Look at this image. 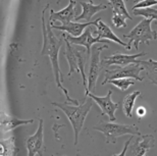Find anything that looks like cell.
<instances>
[{
  "label": "cell",
  "mask_w": 157,
  "mask_h": 156,
  "mask_svg": "<svg viewBox=\"0 0 157 156\" xmlns=\"http://www.w3.org/2000/svg\"><path fill=\"white\" fill-rule=\"evenodd\" d=\"M141 95L140 91H134L133 93H130L128 94L122 100V111L124 113L127 115L128 118H131L133 115V108L135 105V102H136V99Z\"/></svg>",
  "instance_id": "ac0fdd59"
},
{
  "label": "cell",
  "mask_w": 157,
  "mask_h": 156,
  "mask_svg": "<svg viewBox=\"0 0 157 156\" xmlns=\"http://www.w3.org/2000/svg\"><path fill=\"white\" fill-rule=\"evenodd\" d=\"M154 5H157V0H141V1H138L136 4L133 5L132 11L135 10V9L152 7V6H154Z\"/></svg>",
  "instance_id": "603a6c76"
},
{
  "label": "cell",
  "mask_w": 157,
  "mask_h": 156,
  "mask_svg": "<svg viewBox=\"0 0 157 156\" xmlns=\"http://www.w3.org/2000/svg\"><path fill=\"white\" fill-rule=\"evenodd\" d=\"M92 101L93 100L90 97H85L83 103L80 105H70L67 103V101L64 102V103L52 102V105L61 109L70 120L74 130L75 145H78V136H80L81 131L84 127V123L86 120L87 115L92 108Z\"/></svg>",
  "instance_id": "7a4b0ae2"
},
{
  "label": "cell",
  "mask_w": 157,
  "mask_h": 156,
  "mask_svg": "<svg viewBox=\"0 0 157 156\" xmlns=\"http://www.w3.org/2000/svg\"><path fill=\"white\" fill-rule=\"evenodd\" d=\"M62 37H63V39H67L71 44L78 45V46H83V47L86 48L87 54L89 57L91 55V47H92L93 44L98 43V42H102V43L107 42L106 40H100L98 37H93L92 36V28L91 27L87 28V29L85 30V32L78 37H73L71 35L67 36L65 34H63Z\"/></svg>",
  "instance_id": "30bf717a"
},
{
  "label": "cell",
  "mask_w": 157,
  "mask_h": 156,
  "mask_svg": "<svg viewBox=\"0 0 157 156\" xmlns=\"http://www.w3.org/2000/svg\"><path fill=\"white\" fill-rule=\"evenodd\" d=\"M136 63L143 67L147 79L152 84L157 85V61L152 58H149L148 60H138L137 59Z\"/></svg>",
  "instance_id": "e0dca14e"
},
{
  "label": "cell",
  "mask_w": 157,
  "mask_h": 156,
  "mask_svg": "<svg viewBox=\"0 0 157 156\" xmlns=\"http://www.w3.org/2000/svg\"><path fill=\"white\" fill-rule=\"evenodd\" d=\"M107 45H101V46H95L93 47L92 56H91V63L89 68V74L87 76L88 81V95L90 93L95 91L96 88V82L98 79L100 73H101L102 67H101V59H100V53L103 49H107ZM87 95V96H88Z\"/></svg>",
  "instance_id": "52a82bcc"
},
{
  "label": "cell",
  "mask_w": 157,
  "mask_h": 156,
  "mask_svg": "<svg viewBox=\"0 0 157 156\" xmlns=\"http://www.w3.org/2000/svg\"><path fill=\"white\" fill-rule=\"evenodd\" d=\"M97 20L94 21H89V23H78V21H71V23L65 25V26H55L51 23L52 29H56L62 32H67L68 35L73 36V37H78L85 32V30L87 28H89L91 26H96Z\"/></svg>",
  "instance_id": "9a60e30c"
},
{
  "label": "cell",
  "mask_w": 157,
  "mask_h": 156,
  "mask_svg": "<svg viewBox=\"0 0 157 156\" xmlns=\"http://www.w3.org/2000/svg\"><path fill=\"white\" fill-rule=\"evenodd\" d=\"M111 95H112V90H108V93L105 96H103V97L96 96V95H94L93 93H90L87 97H90L93 101H95L97 105L101 109V114L107 115L108 120L112 123V121H114L117 120L115 111H117L118 108V103H115V102L112 101Z\"/></svg>",
  "instance_id": "9c48e42d"
},
{
  "label": "cell",
  "mask_w": 157,
  "mask_h": 156,
  "mask_svg": "<svg viewBox=\"0 0 157 156\" xmlns=\"http://www.w3.org/2000/svg\"><path fill=\"white\" fill-rule=\"evenodd\" d=\"M153 20H147L144 18L137 25L136 27L133 28L132 31H130L128 34H124V37L125 39H128V50H131L132 44H134L135 48L139 49L140 44L143 43H148V41L157 39V32L152 30L151 23Z\"/></svg>",
  "instance_id": "5b68a950"
},
{
  "label": "cell",
  "mask_w": 157,
  "mask_h": 156,
  "mask_svg": "<svg viewBox=\"0 0 157 156\" xmlns=\"http://www.w3.org/2000/svg\"><path fill=\"white\" fill-rule=\"evenodd\" d=\"M33 120H18L17 117H6L5 120H2V129L4 131H9V130H13L17 127L23 126V124H28L33 123Z\"/></svg>",
  "instance_id": "ffe728a7"
},
{
  "label": "cell",
  "mask_w": 157,
  "mask_h": 156,
  "mask_svg": "<svg viewBox=\"0 0 157 156\" xmlns=\"http://www.w3.org/2000/svg\"><path fill=\"white\" fill-rule=\"evenodd\" d=\"M111 21L115 28H124L127 27V23H125V17L119 14H113L111 17Z\"/></svg>",
  "instance_id": "cb8c5ba5"
},
{
  "label": "cell",
  "mask_w": 157,
  "mask_h": 156,
  "mask_svg": "<svg viewBox=\"0 0 157 156\" xmlns=\"http://www.w3.org/2000/svg\"><path fill=\"white\" fill-rule=\"evenodd\" d=\"M145 156H146V155H145Z\"/></svg>",
  "instance_id": "83f0119b"
},
{
  "label": "cell",
  "mask_w": 157,
  "mask_h": 156,
  "mask_svg": "<svg viewBox=\"0 0 157 156\" xmlns=\"http://www.w3.org/2000/svg\"><path fill=\"white\" fill-rule=\"evenodd\" d=\"M51 156H54V155H51ZM63 156H67V155H63Z\"/></svg>",
  "instance_id": "4316f807"
},
{
  "label": "cell",
  "mask_w": 157,
  "mask_h": 156,
  "mask_svg": "<svg viewBox=\"0 0 157 156\" xmlns=\"http://www.w3.org/2000/svg\"><path fill=\"white\" fill-rule=\"evenodd\" d=\"M48 8H49V4L47 3L45 7L43 8L42 17H41V21H42V36H43V46H42V51H41V55L49 56L50 61H51L56 86L64 94L67 102L73 103L75 105H80L77 99H73L71 97H70L67 89H65L61 84L62 81H63V74H62L60 70V67H59L58 54H59V49L62 46V40L57 38L54 35V33L52 32L51 21H48L47 23L45 21V12Z\"/></svg>",
  "instance_id": "6da1fadb"
},
{
  "label": "cell",
  "mask_w": 157,
  "mask_h": 156,
  "mask_svg": "<svg viewBox=\"0 0 157 156\" xmlns=\"http://www.w3.org/2000/svg\"><path fill=\"white\" fill-rule=\"evenodd\" d=\"M108 6H110L112 8V12L113 14H119L124 17L125 18H128V20H132L130 13H128L127 7H125V4L122 0H111V1L108 2Z\"/></svg>",
  "instance_id": "d6986e66"
},
{
  "label": "cell",
  "mask_w": 157,
  "mask_h": 156,
  "mask_svg": "<svg viewBox=\"0 0 157 156\" xmlns=\"http://www.w3.org/2000/svg\"><path fill=\"white\" fill-rule=\"evenodd\" d=\"M65 42V51L64 56L67 58V61L70 67V70L67 73V76H71L73 73H80L83 78V84L85 88V93L86 97L88 95V81L87 76L85 74V67H86L87 59L89 56L87 54L86 48L83 46L73 45L67 41V39H63Z\"/></svg>",
  "instance_id": "3957f363"
},
{
  "label": "cell",
  "mask_w": 157,
  "mask_h": 156,
  "mask_svg": "<svg viewBox=\"0 0 157 156\" xmlns=\"http://www.w3.org/2000/svg\"><path fill=\"white\" fill-rule=\"evenodd\" d=\"M133 145L128 146V156H145L146 152L154 147L155 138L153 135H140L133 138Z\"/></svg>",
  "instance_id": "7c38bea8"
},
{
  "label": "cell",
  "mask_w": 157,
  "mask_h": 156,
  "mask_svg": "<svg viewBox=\"0 0 157 156\" xmlns=\"http://www.w3.org/2000/svg\"><path fill=\"white\" fill-rule=\"evenodd\" d=\"M144 70L143 67L138 63H132L125 67H118L117 68H106L104 70V80L102 85L107 84L109 81L117 79H134L136 81H143L144 78L141 77V71Z\"/></svg>",
  "instance_id": "8992f818"
},
{
  "label": "cell",
  "mask_w": 157,
  "mask_h": 156,
  "mask_svg": "<svg viewBox=\"0 0 157 156\" xmlns=\"http://www.w3.org/2000/svg\"><path fill=\"white\" fill-rule=\"evenodd\" d=\"M94 130L102 133L105 136L106 143H115L118 137L124 135L131 136H140L141 133L136 124H114L107 123V121H99L96 126H94Z\"/></svg>",
  "instance_id": "277c9868"
},
{
  "label": "cell",
  "mask_w": 157,
  "mask_h": 156,
  "mask_svg": "<svg viewBox=\"0 0 157 156\" xmlns=\"http://www.w3.org/2000/svg\"><path fill=\"white\" fill-rule=\"evenodd\" d=\"M26 146L28 156H35L37 154L43 156L44 151H45V146H44V130L42 118L39 120V126L36 133L27 138Z\"/></svg>",
  "instance_id": "ba28073f"
},
{
  "label": "cell",
  "mask_w": 157,
  "mask_h": 156,
  "mask_svg": "<svg viewBox=\"0 0 157 156\" xmlns=\"http://www.w3.org/2000/svg\"><path fill=\"white\" fill-rule=\"evenodd\" d=\"M111 85L115 86L118 88L121 91H125L128 89L130 86H134L136 84V80L134 79H117V80H111L108 82Z\"/></svg>",
  "instance_id": "44dd1931"
},
{
  "label": "cell",
  "mask_w": 157,
  "mask_h": 156,
  "mask_svg": "<svg viewBox=\"0 0 157 156\" xmlns=\"http://www.w3.org/2000/svg\"><path fill=\"white\" fill-rule=\"evenodd\" d=\"M95 27L97 28V32H96L97 37H98L100 40H106V41H107V40H111V41L117 43V44L124 46V47L128 49V43L122 42L113 33V31L110 29V27L107 26L105 23H103L101 17L97 18V24Z\"/></svg>",
  "instance_id": "2e32d148"
},
{
  "label": "cell",
  "mask_w": 157,
  "mask_h": 156,
  "mask_svg": "<svg viewBox=\"0 0 157 156\" xmlns=\"http://www.w3.org/2000/svg\"><path fill=\"white\" fill-rule=\"evenodd\" d=\"M134 15H142L147 20H156L157 21V9L153 7L148 8H140L133 10Z\"/></svg>",
  "instance_id": "7402d4cb"
},
{
  "label": "cell",
  "mask_w": 157,
  "mask_h": 156,
  "mask_svg": "<svg viewBox=\"0 0 157 156\" xmlns=\"http://www.w3.org/2000/svg\"><path fill=\"white\" fill-rule=\"evenodd\" d=\"M80 5L82 6V12L78 15H77L75 21H85L87 23H89V21L92 18L94 15H95L97 12L104 10V9L107 8V5L106 4H98L95 5L93 3V1H80Z\"/></svg>",
  "instance_id": "5bb4252c"
},
{
  "label": "cell",
  "mask_w": 157,
  "mask_h": 156,
  "mask_svg": "<svg viewBox=\"0 0 157 156\" xmlns=\"http://www.w3.org/2000/svg\"><path fill=\"white\" fill-rule=\"evenodd\" d=\"M137 112H138V115H139V116H143V115H145V113H146V109L144 107H140L137 110Z\"/></svg>",
  "instance_id": "484cf974"
},
{
  "label": "cell",
  "mask_w": 157,
  "mask_h": 156,
  "mask_svg": "<svg viewBox=\"0 0 157 156\" xmlns=\"http://www.w3.org/2000/svg\"><path fill=\"white\" fill-rule=\"evenodd\" d=\"M132 141H133V136H131L130 138L127 140V142H125V144L124 146V149H122V151L121 152V153H119V154H113L112 156H125V154H127V152H128V146H130Z\"/></svg>",
  "instance_id": "d4e9b609"
},
{
  "label": "cell",
  "mask_w": 157,
  "mask_h": 156,
  "mask_svg": "<svg viewBox=\"0 0 157 156\" xmlns=\"http://www.w3.org/2000/svg\"><path fill=\"white\" fill-rule=\"evenodd\" d=\"M77 15H76V1L74 0H70L67 6H65L63 9L59 11H55L53 9H50V15L49 21L53 23V21H60L61 26H65V25L75 21Z\"/></svg>",
  "instance_id": "4fadbf2b"
},
{
  "label": "cell",
  "mask_w": 157,
  "mask_h": 156,
  "mask_svg": "<svg viewBox=\"0 0 157 156\" xmlns=\"http://www.w3.org/2000/svg\"><path fill=\"white\" fill-rule=\"evenodd\" d=\"M146 52H140L137 54L128 55L124 54V53H114L110 56H106V57L101 59V67L103 68H107L111 65H118V67H125V65L136 63L137 58L145 56Z\"/></svg>",
  "instance_id": "8fae6325"
}]
</instances>
